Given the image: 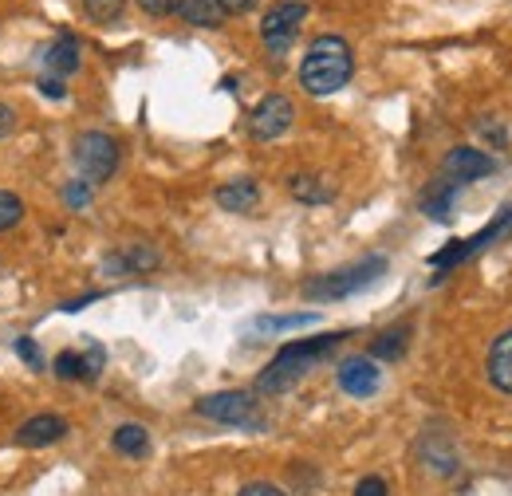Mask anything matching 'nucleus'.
Here are the masks:
<instances>
[{"instance_id":"obj_1","label":"nucleus","mask_w":512,"mask_h":496,"mask_svg":"<svg viewBox=\"0 0 512 496\" xmlns=\"http://www.w3.org/2000/svg\"><path fill=\"white\" fill-rule=\"evenodd\" d=\"M347 339V331H331V335H316V339H300L276 351V359L256 374V394H284L292 390L300 378H308L316 363H323L339 343Z\"/></svg>"},{"instance_id":"obj_2","label":"nucleus","mask_w":512,"mask_h":496,"mask_svg":"<svg viewBox=\"0 0 512 496\" xmlns=\"http://www.w3.org/2000/svg\"><path fill=\"white\" fill-rule=\"evenodd\" d=\"M351 75H355V52H351V44L343 36H316L304 63H300V87L308 95L323 99V95L343 91L351 83Z\"/></svg>"},{"instance_id":"obj_3","label":"nucleus","mask_w":512,"mask_h":496,"mask_svg":"<svg viewBox=\"0 0 512 496\" xmlns=\"http://www.w3.org/2000/svg\"><path fill=\"white\" fill-rule=\"evenodd\" d=\"M383 272H386V256H363V260H355L347 268H335L327 276L308 280L300 292H304V300L331 304V300H347V296H359V292L375 288L383 280Z\"/></svg>"},{"instance_id":"obj_4","label":"nucleus","mask_w":512,"mask_h":496,"mask_svg":"<svg viewBox=\"0 0 512 496\" xmlns=\"http://www.w3.org/2000/svg\"><path fill=\"white\" fill-rule=\"evenodd\" d=\"M119 158H123L119 142L111 134H103V130H83L75 138V146H71V162L83 174V182H91V186L111 182L115 170H119Z\"/></svg>"},{"instance_id":"obj_5","label":"nucleus","mask_w":512,"mask_h":496,"mask_svg":"<svg viewBox=\"0 0 512 496\" xmlns=\"http://www.w3.org/2000/svg\"><path fill=\"white\" fill-rule=\"evenodd\" d=\"M193 410H197L201 418H209V422H221V426L264 430V418H260L256 398L249 390H217V394H205V398H197Z\"/></svg>"},{"instance_id":"obj_6","label":"nucleus","mask_w":512,"mask_h":496,"mask_svg":"<svg viewBox=\"0 0 512 496\" xmlns=\"http://www.w3.org/2000/svg\"><path fill=\"white\" fill-rule=\"evenodd\" d=\"M308 20V0H276L260 20V40L272 56H284L292 40L300 36V24Z\"/></svg>"},{"instance_id":"obj_7","label":"nucleus","mask_w":512,"mask_h":496,"mask_svg":"<svg viewBox=\"0 0 512 496\" xmlns=\"http://www.w3.org/2000/svg\"><path fill=\"white\" fill-rule=\"evenodd\" d=\"M292 123H296L292 99L288 95H264L253 107V115H249V134H253L256 142H272V138L288 134Z\"/></svg>"},{"instance_id":"obj_8","label":"nucleus","mask_w":512,"mask_h":496,"mask_svg":"<svg viewBox=\"0 0 512 496\" xmlns=\"http://www.w3.org/2000/svg\"><path fill=\"white\" fill-rule=\"evenodd\" d=\"M512 229V205L493 221V225H485L477 237H469V241H453L449 248H442V252H434L430 256V268H438V272H449V268H457L461 260H469V256H477L481 248L489 245V241H497V237H505Z\"/></svg>"},{"instance_id":"obj_9","label":"nucleus","mask_w":512,"mask_h":496,"mask_svg":"<svg viewBox=\"0 0 512 496\" xmlns=\"http://www.w3.org/2000/svg\"><path fill=\"white\" fill-rule=\"evenodd\" d=\"M103 363H107L103 343L87 339L83 351H60L56 363H52V371H56V378H64V382H95L99 371H103Z\"/></svg>"},{"instance_id":"obj_10","label":"nucleus","mask_w":512,"mask_h":496,"mask_svg":"<svg viewBox=\"0 0 512 496\" xmlns=\"http://www.w3.org/2000/svg\"><path fill=\"white\" fill-rule=\"evenodd\" d=\"M493 170H497V158L485 154V150H473V146H453L446 162H442V174L449 182H461V186H469L477 178H489Z\"/></svg>"},{"instance_id":"obj_11","label":"nucleus","mask_w":512,"mask_h":496,"mask_svg":"<svg viewBox=\"0 0 512 496\" xmlns=\"http://www.w3.org/2000/svg\"><path fill=\"white\" fill-rule=\"evenodd\" d=\"M335 378H339L343 394H351V398H371V394L379 390V382H383V371H379V363H375L371 355H351V359L339 363Z\"/></svg>"},{"instance_id":"obj_12","label":"nucleus","mask_w":512,"mask_h":496,"mask_svg":"<svg viewBox=\"0 0 512 496\" xmlns=\"http://www.w3.org/2000/svg\"><path fill=\"white\" fill-rule=\"evenodd\" d=\"M64 437H67V422L60 414H36V418L20 422L16 445H24V449H48V445H60Z\"/></svg>"},{"instance_id":"obj_13","label":"nucleus","mask_w":512,"mask_h":496,"mask_svg":"<svg viewBox=\"0 0 512 496\" xmlns=\"http://www.w3.org/2000/svg\"><path fill=\"white\" fill-rule=\"evenodd\" d=\"M158 264H162L158 248L127 245L123 252H115V256H107V260H103V272H107V276H127V272H154Z\"/></svg>"},{"instance_id":"obj_14","label":"nucleus","mask_w":512,"mask_h":496,"mask_svg":"<svg viewBox=\"0 0 512 496\" xmlns=\"http://www.w3.org/2000/svg\"><path fill=\"white\" fill-rule=\"evenodd\" d=\"M485 371H489V382H493L501 394H512V327H509V331H501V335L493 339Z\"/></svg>"},{"instance_id":"obj_15","label":"nucleus","mask_w":512,"mask_h":496,"mask_svg":"<svg viewBox=\"0 0 512 496\" xmlns=\"http://www.w3.org/2000/svg\"><path fill=\"white\" fill-rule=\"evenodd\" d=\"M217 205L225 213H253L260 205V189H256L253 178H237V182H225L217 189Z\"/></svg>"},{"instance_id":"obj_16","label":"nucleus","mask_w":512,"mask_h":496,"mask_svg":"<svg viewBox=\"0 0 512 496\" xmlns=\"http://www.w3.org/2000/svg\"><path fill=\"white\" fill-rule=\"evenodd\" d=\"M79 60H83V48H79V40H75L71 32H64V36L44 52V67H48L56 79H64V75H71V71H79Z\"/></svg>"},{"instance_id":"obj_17","label":"nucleus","mask_w":512,"mask_h":496,"mask_svg":"<svg viewBox=\"0 0 512 496\" xmlns=\"http://www.w3.org/2000/svg\"><path fill=\"white\" fill-rule=\"evenodd\" d=\"M174 12L193 28H221L225 24V8L217 0H178Z\"/></svg>"},{"instance_id":"obj_18","label":"nucleus","mask_w":512,"mask_h":496,"mask_svg":"<svg viewBox=\"0 0 512 496\" xmlns=\"http://www.w3.org/2000/svg\"><path fill=\"white\" fill-rule=\"evenodd\" d=\"M461 189H465L461 182H449V178H446V182H438V186H434L430 193H426V197H422V213L446 225L449 217H453V197H457Z\"/></svg>"},{"instance_id":"obj_19","label":"nucleus","mask_w":512,"mask_h":496,"mask_svg":"<svg viewBox=\"0 0 512 496\" xmlns=\"http://www.w3.org/2000/svg\"><path fill=\"white\" fill-rule=\"evenodd\" d=\"M406 347H410V327H406V323L386 327V331L375 335V343H371V359H386V363H394V359H402V355H406Z\"/></svg>"},{"instance_id":"obj_20","label":"nucleus","mask_w":512,"mask_h":496,"mask_svg":"<svg viewBox=\"0 0 512 496\" xmlns=\"http://www.w3.org/2000/svg\"><path fill=\"white\" fill-rule=\"evenodd\" d=\"M312 323H320L316 311H296V315H256L253 331H260V335H280V331H300V327H312Z\"/></svg>"},{"instance_id":"obj_21","label":"nucleus","mask_w":512,"mask_h":496,"mask_svg":"<svg viewBox=\"0 0 512 496\" xmlns=\"http://www.w3.org/2000/svg\"><path fill=\"white\" fill-rule=\"evenodd\" d=\"M111 445H115L123 457H146V453H150V434H146V426L127 422V426H119V430L111 434Z\"/></svg>"},{"instance_id":"obj_22","label":"nucleus","mask_w":512,"mask_h":496,"mask_svg":"<svg viewBox=\"0 0 512 496\" xmlns=\"http://www.w3.org/2000/svg\"><path fill=\"white\" fill-rule=\"evenodd\" d=\"M288 189H292V197L304 201V205H327V201L335 197V189L323 186V178H308V174H296V178L288 182Z\"/></svg>"},{"instance_id":"obj_23","label":"nucleus","mask_w":512,"mask_h":496,"mask_svg":"<svg viewBox=\"0 0 512 496\" xmlns=\"http://www.w3.org/2000/svg\"><path fill=\"white\" fill-rule=\"evenodd\" d=\"M24 221V201L16 197V193H8V189H0V233H8V229H16Z\"/></svg>"},{"instance_id":"obj_24","label":"nucleus","mask_w":512,"mask_h":496,"mask_svg":"<svg viewBox=\"0 0 512 496\" xmlns=\"http://www.w3.org/2000/svg\"><path fill=\"white\" fill-rule=\"evenodd\" d=\"M123 4H127V0H83L87 16H91V20H99V24L119 20V16H123Z\"/></svg>"},{"instance_id":"obj_25","label":"nucleus","mask_w":512,"mask_h":496,"mask_svg":"<svg viewBox=\"0 0 512 496\" xmlns=\"http://www.w3.org/2000/svg\"><path fill=\"white\" fill-rule=\"evenodd\" d=\"M91 182H79V178H75V182H67L64 186V205L67 209H87V205H91Z\"/></svg>"},{"instance_id":"obj_26","label":"nucleus","mask_w":512,"mask_h":496,"mask_svg":"<svg viewBox=\"0 0 512 496\" xmlns=\"http://www.w3.org/2000/svg\"><path fill=\"white\" fill-rule=\"evenodd\" d=\"M16 355H20V359H24V363H28L32 371H40V367H44V359H40V347H36V339H28V335H20V339H16Z\"/></svg>"},{"instance_id":"obj_27","label":"nucleus","mask_w":512,"mask_h":496,"mask_svg":"<svg viewBox=\"0 0 512 496\" xmlns=\"http://www.w3.org/2000/svg\"><path fill=\"white\" fill-rule=\"evenodd\" d=\"M355 496H390L383 477H363L359 485H355Z\"/></svg>"},{"instance_id":"obj_28","label":"nucleus","mask_w":512,"mask_h":496,"mask_svg":"<svg viewBox=\"0 0 512 496\" xmlns=\"http://www.w3.org/2000/svg\"><path fill=\"white\" fill-rule=\"evenodd\" d=\"M48 99H67V87H64V79H56V75H40V83H36Z\"/></svg>"},{"instance_id":"obj_29","label":"nucleus","mask_w":512,"mask_h":496,"mask_svg":"<svg viewBox=\"0 0 512 496\" xmlns=\"http://www.w3.org/2000/svg\"><path fill=\"white\" fill-rule=\"evenodd\" d=\"M237 496H288L280 485H272V481H253V485H245Z\"/></svg>"},{"instance_id":"obj_30","label":"nucleus","mask_w":512,"mask_h":496,"mask_svg":"<svg viewBox=\"0 0 512 496\" xmlns=\"http://www.w3.org/2000/svg\"><path fill=\"white\" fill-rule=\"evenodd\" d=\"M16 126H20V115H16V107H8V103H0V138H8V134H16Z\"/></svg>"},{"instance_id":"obj_31","label":"nucleus","mask_w":512,"mask_h":496,"mask_svg":"<svg viewBox=\"0 0 512 496\" xmlns=\"http://www.w3.org/2000/svg\"><path fill=\"white\" fill-rule=\"evenodd\" d=\"M174 4H178V0H138V8H142L146 16H170Z\"/></svg>"},{"instance_id":"obj_32","label":"nucleus","mask_w":512,"mask_h":496,"mask_svg":"<svg viewBox=\"0 0 512 496\" xmlns=\"http://www.w3.org/2000/svg\"><path fill=\"white\" fill-rule=\"evenodd\" d=\"M217 4L225 8V16H245L256 8V0H217Z\"/></svg>"},{"instance_id":"obj_33","label":"nucleus","mask_w":512,"mask_h":496,"mask_svg":"<svg viewBox=\"0 0 512 496\" xmlns=\"http://www.w3.org/2000/svg\"><path fill=\"white\" fill-rule=\"evenodd\" d=\"M103 292H87V296H79V300H67L64 311H79V308H87V304H95Z\"/></svg>"}]
</instances>
